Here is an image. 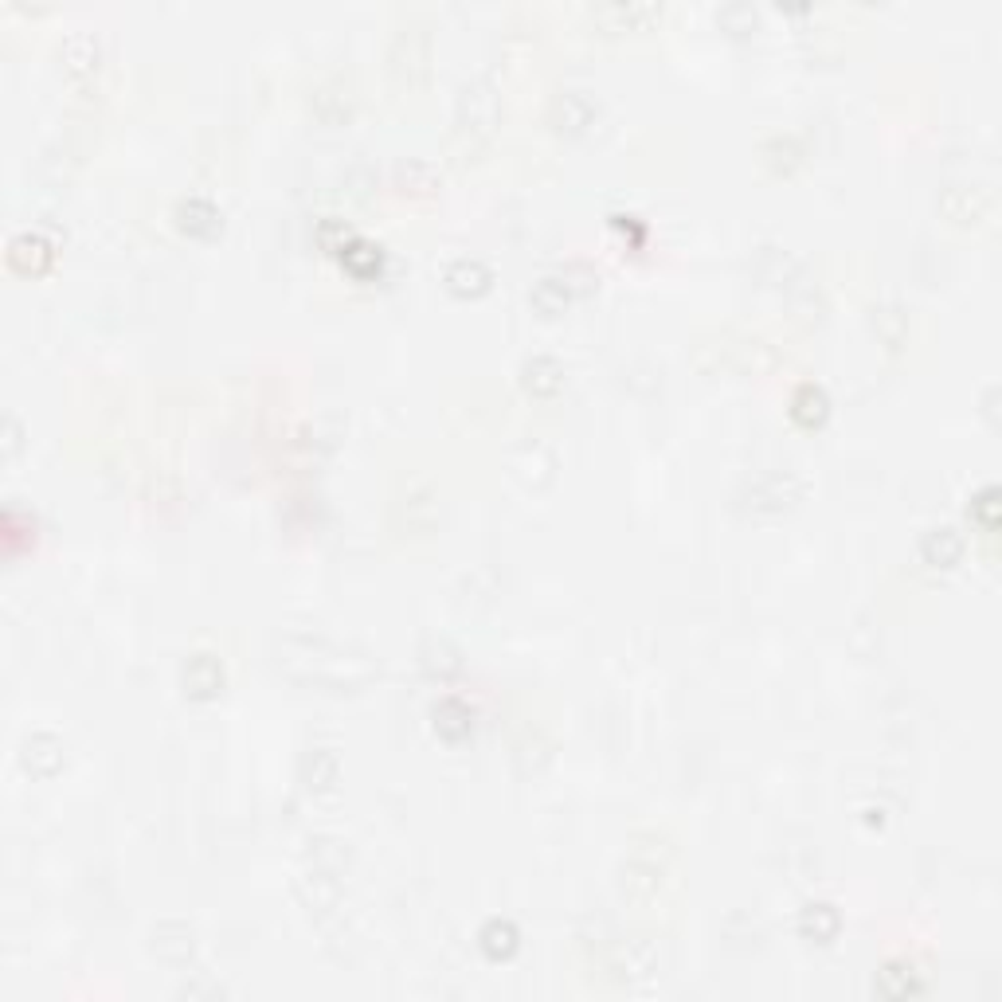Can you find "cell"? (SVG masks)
<instances>
[{
    "instance_id": "1",
    "label": "cell",
    "mask_w": 1002,
    "mask_h": 1002,
    "mask_svg": "<svg viewBox=\"0 0 1002 1002\" xmlns=\"http://www.w3.org/2000/svg\"><path fill=\"white\" fill-rule=\"evenodd\" d=\"M920 552H924V560L932 568H952V564H959V556H963V537H959L956 529H932V533H924Z\"/></svg>"
},
{
    "instance_id": "2",
    "label": "cell",
    "mask_w": 1002,
    "mask_h": 1002,
    "mask_svg": "<svg viewBox=\"0 0 1002 1002\" xmlns=\"http://www.w3.org/2000/svg\"><path fill=\"white\" fill-rule=\"evenodd\" d=\"M184 685H188V693H192V697H212V693L224 685V670H220V662H216V658L196 654V658L184 666Z\"/></svg>"
},
{
    "instance_id": "3",
    "label": "cell",
    "mask_w": 1002,
    "mask_h": 1002,
    "mask_svg": "<svg viewBox=\"0 0 1002 1002\" xmlns=\"http://www.w3.org/2000/svg\"><path fill=\"white\" fill-rule=\"evenodd\" d=\"M177 216H181V228L192 231V235H216L220 224H224L220 208H216L212 200H200V196L184 200L181 208H177Z\"/></svg>"
},
{
    "instance_id": "4",
    "label": "cell",
    "mask_w": 1002,
    "mask_h": 1002,
    "mask_svg": "<svg viewBox=\"0 0 1002 1002\" xmlns=\"http://www.w3.org/2000/svg\"><path fill=\"white\" fill-rule=\"evenodd\" d=\"M341 263H345V271L357 274V278H372V274H380V267H384V255H380L376 243L353 235V239L341 247Z\"/></svg>"
},
{
    "instance_id": "5",
    "label": "cell",
    "mask_w": 1002,
    "mask_h": 1002,
    "mask_svg": "<svg viewBox=\"0 0 1002 1002\" xmlns=\"http://www.w3.org/2000/svg\"><path fill=\"white\" fill-rule=\"evenodd\" d=\"M447 286L462 298H474V294H482L490 286V271L478 259H458V263L447 267Z\"/></svg>"
},
{
    "instance_id": "6",
    "label": "cell",
    "mask_w": 1002,
    "mask_h": 1002,
    "mask_svg": "<svg viewBox=\"0 0 1002 1002\" xmlns=\"http://www.w3.org/2000/svg\"><path fill=\"white\" fill-rule=\"evenodd\" d=\"M838 909L834 905H807L803 916H799V932L807 936V940H815V944H830L834 936H838Z\"/></svg>"
},
{
    "instance_id": "7",
    "label": "cell",
    "mask_w": 1002,
    "mask_h": 1002,
    "mask_svg": "<svg viewBox=\"0 0 1002 1002\" xmlns=\"http://www.w3.org/2000/svg\"><path fill=\"white\" fill-rule=\"evenodd\" d=\"M8 259H12V267H20V271H40L47 259H51L47 239L44 235H32V231L16 235V239L8 243Z\"/></svg>"
},
{
    "instance_id": "8",
    "label": "cell",
    "mask_w": 1002,
    "mask_h": 1002,
    "mask_svg": "<svg viewBox=\"0 0 1002 1002\" xmlns=\"http://www.w3.org/2000/svg\"><path fill=\"white\" fill-rule=\"evenodd\" d=\"M521 372H525V388H529L533 396H552V392H560V384H564V368L556 365L552 357H533Z\"/></svg>"
},
{
    "instance_id": "9",
    "label": "cell",
    "mask_w": 1002,
    "mask_h": 1002,
    "mask_svg": "<svg viewBox=\"0 0 1002 1002\" xmlns=\"http://www.w3.org/2000/svg\"><path fill=\"white\" fill-rule=\"evenodd\" d=\"M826 411H830V400H826V392H822L819 384H803L795 396H791V415L803 423V427H815L826 419Z\"/></svg>"
},
{
    "instance_id": "10",
    "label": "cell",
    "mask_w": 1002,
    "mask_h": 1002,
    "mask_svg": "<svg viewBox=\"0 0 1002 1002\" xmlns=\"http://www.w3.org/2000/svg\"><path fill=\"white\" fill-rule=\"evenodd\" d=\"M552 114L564 122L560 130H580V126H588V122H592L595 106H592V98H588V94L568 91V94H560V98H556Z\"/></svg>"
},
{
    "instance_id": "11",
    "label": "cell",
    "mask_w": 1002,
    "mask_h": 1002,
    "mask_svg": "<svg viewBox=\"0 0 1002 1002\" xmlns=\"http://www.w3.org/2000/svg\"><path fill=\"white\" fill-rule=\"evenodd\" d=\"M435 729L443 740H462L470 736V709L462 701H439L435 705Z\"/></svg>"
},
{
    "instance_id": "12",
    "label": "cell",
    "mask_w": 1002,
    "mask_h": 1002,
    "mask_svg": "<svg viewBox=\"0 0 1002 1002\" xmlns=\"http://www.w3.org/2000/svg\"><path fill=\"white\" fill-rule=\"evenodd\" d=\"M478 940H482V952L490 959H509L517 952V928L509 920H490Z\"/></svg>"
},
{
    "instance_id": "13",
    "label": "cell",
    "mask_w": 1002,
    "mask_h": 1002,
    "mask_svg": "<svg viewBox=\"0 0 1002 1002\" xmlns=\"http://www.w3.org/2000/svg\"><path fill=\"white\" fill-rule=\"evenodd\" d=\"M44 756H47V764H40V775H51L55 772V764H63V744H59L55 736H32L28 748H24V764L36 768V760H44Z\"/></svg>"
},
{
    "instance_id": "14",
    "label": "cell",
    "mask_w": 1002,
    "mask_h": 1002,
    "mask_svg": "<svg viewBox=\"0 0 1002 1002\" xmlns=\"http://www.w3.org/2000/svg\"><path fill=\"white\" fill-rule=\"evenodd\" d=\"M533 306H537L541 314H560V310L568 306V286H564L560 278H541V282L533 286Z\"/></svg>"
},
{
    "instance_id": "15",
    "label": "cell",
    "mask_w": 1002,
    "mask_h": 1002,
    "mask_svg": "<svg viewBox=\"0 0 1002 1002\" xmlns=\"http://www.w3.org/2000/svg\"><path fill=\"white\" fill-rule=\"evenodd\" d=\"M302 775H306L310 787H333V779H337V756H333V752H314V756H306V760H302Z\"/></svg>"
},
{
    "instance_id": "16",
    "label": "cell",
    "mask_w": 1002,
    "mask_h": 1002,
    "mask_svg": "<svg viewBox=\"0 0 1002 1002\" xmlns=\"http://www.w3.org/2000/svg\"><path fill=\"white\" fill-rule=\"evenodd\" d=\"M995 498H999V494H995V490L987 486V490H983L979 498L971 501V517H975V521H979V525H983L987 533H991V529L999 525V501H995Z\"/></svg>"
},
{
    "instance_id": "17",
    "label": "cell",
    "mask_w": 1002,
    "mask_h": 1002,
    "mask_svg": "<svg viewBox=\"0 0 1002 1002\" xmlns=\"http://www.w3.org/2000/svg\"><path fill=\"white\" fill-rule=\"evenodd\" d=\"M877 983H881V991H885L889 999H901V995H909L912 991V975L905 967H885Z\"/></svg>"
}]
</instances>
